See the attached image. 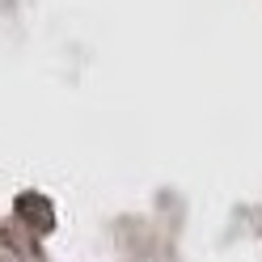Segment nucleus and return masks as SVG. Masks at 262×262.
<instances>
[{
	"instance_id": "obj_1",
	"label": "nucleus",
	"mask_w": 262,
	"mask_h": 262,
	"mask_svg": "<svg viewBox=\"0 0 262 262\" xmlns=\"http://www.w3.org/2000/svg\"><path fill=\"white\" fill-rule=\"evenodd\" d=\"M17 211H21V216H30V220L38 216L42 228H51V220H55V216H51V203H47L42 194H21V199H17Z\"/></svg>"
}]
</instances>
